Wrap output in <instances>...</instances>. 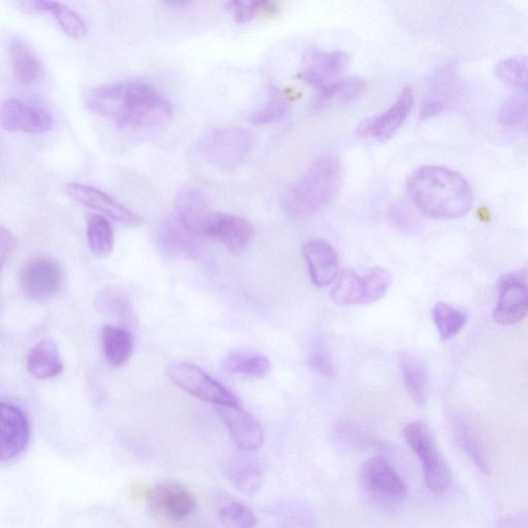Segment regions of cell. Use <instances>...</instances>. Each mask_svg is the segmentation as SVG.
Here are the masks:
<instances>
[{
  "label": "cell",
  "instance_id": "30bf717a",
  "mask_svg": "<svg viewBox=\"0 0 528 528\" xmlns=\"http://www.w3.org/2000/svg\"><path fill=\"white\" fill-rule=\"evenodd\" d=\"M0 417V446H2V464L18 459L30 442V423L24 411L12 404L2 403Z\"/></svg>",
  "mask_w": 528,
  "mask_h": 528
},
{
  "label": "cell",
  "instance_id": "d6986e66",
  "mask_svg": "<svg viewBox=\"0 0 528 528\" xmlns=\"http://www.w3.org/2000/svg\"><path fill=\"white\" fill-rule=\"evenodd\" d=\"M303 254L312 283L319 288L334 283L340 274V259L332 245L323 240L305 244Z\"/></svg>",
  "mask_w": 528,
  "mask_h": 528
},
{
  "label": "cell",
  "instance_id": "4fadbf2b",
  "mask_svg": "<svg viewBox=\"0 0 528 528\" xmlns=\"http://www.w3.org/2000/svg\"><path fill=\"white\" fill-rule=\"evenodd\" d=\"M363 487L381 497L403 500L408 497V486L389 462L381 456L366 461L360 472Z\"/></svg>",
  "mask_w": 528,
  "mask_h": 528
},
{
  "label": "cell",
  "instance_id": "d590c367",
  "mask_svg": "<svg viewBox=\"0 0 528 528\" xmlns=\"http://www.w3.org/2000/svg\"><path fill=\"white\" fill-rule=\"evenodd\" d=\"M332 299L341 306L360 305L361 276L351 269L345 270L332 291Z\"/></svg>",
  "mask_w": 528,
  "mask_h": 528
},
{
  "label": "cell",
  "instance_id": "8fae6325",
  "mask_svg": "<svg viewBox=\"0 0 528 528\" xmlns=\"http://www.w3.org/2000/svg\"><path fill=\"white\" fill-rule=\"evenodd\" d=\"M0 121L6 130L29 135L46 134L55 124L52 114L47 110L24 103L18 98H9L4 102Z\"/></svg>",
  "mask_w": 528,
  "mask_h": 528
},
{
  "label": "cell",
  "instance_id": "4dcf8cb0",
  "mask_svg": "<svg viewBox=\"0 0 528 528\" xmlns=\"http://www.w3.org/2000/svg\"><path fill=\"white\" fill-rule=\"evenodd\" d=\"M46 13L54 16L66 36L82 40L87 36L88 26L84 19L68 6L56 2H45Z\"/></svg>",
  "mask_w": 528,
  "mask_h": 528
},
{
  "label": "cell",
  "instance_id": "277c9868",
  "mask_svg": "<svg viewBox=\"0 0 528 528\" xmlns=\"http://www.w3.org/2000/svg\"><path fill=\"white\" fill-rule=\"evenodd\" d=\"M254 145L252 132L244 127L223 126L207 132L192 148L193 157L220 171L241 167Z\"/></svg>",
  "mask_w": 528,
  "mask_h": 528
},
{
  "label": "cell",
  "instance_id": "3957f363",
  "mask_svg": "<svg viewBox=\"0 0 528 528\" xmlns=\"http://www.w3.org/2000/svg\"><path fill=\"white\" fill-rule=\"evenodd\" d=\"M343 165L334 155L316 159L282 194V210L294 218L308 217L324 208L340 191Z\"/></svg>",
  "mask_w": 528,
  "mask_h": 528
},
{
  "label": "cell",
  "instance_id": "7bdbcfd3",
  "mask_svg": "<svg viewBox=\"0 0 528 528\" xmlns=\"http://www.w3.org/2000/svg\"><path fill=\"white\" fill-rule=\"evenodd\" d=\"M498 528H528V514H515L500 521Z\"/></svg>",
  "mask_w": 528,
  "mask_h": 528
},
{
  "label": "cell",
  "instance_id": "6da1fadb",
  "mask_svg": "<svg viewBox=\"0 0 528 528\" xmlns=\"http://www.w3.org/2000/svg\"><path fill=\"white\" fill-rule=\"evenodd\" d=\"M84 104L91 113L124 129L159 127L175 116L168 99L144 82L93 87L85 92Z\"/></svg>",
  "mask_w": 528,
  "mask_h": 528
},
{
  "label": "cell",
  "instance_id": "1f68e13d",
  "mask_svg": "<svg viewBox=\"0 0 528 528\" xmlns=\"http://www.w3.org/2000/svg\"><path fill=\"white\" fill-rule=\"evenodd\" d=\"M392 278L383 268H372L361 276V306L379 302L387 294Z\"/></svg>",
  "mask_w": 528,
  "mask_h": 528
},
{
  "label": "cell",
  "instance_id": "74e56055",
  "mask_svg": "<svg viewBox=\"0 0 528 528\" xmlns=\"http://www.w3.org/2000/svg\"><path fill=\"white\" fill-rule=\"evenodd\" d=\"M289 109L287 98L277 89H273L267 105L252 114L250 121L254 125H267L283 119Z\"/></svg>",
  "mask_w": 528,
  "mask_h": 528
},
{
  "label": "cell",
  "instance_id": "f546056e",
  "mask_svg": "<svg viewBox=\"0 0 528 528\" xmlns=\"http://www.w3.org/2000/svg\"><path fill=\"white\" fill-rule=\"evenodd\" d=\"M456 439L458 445L473 461V464L484 474L490 473L486 453L474 432V429L464 420L456 424Z\"/></svg>",
  "mask_w": 528,
  "mask_h": 528
},
{
  "label": "cell",
  "instance_id": "d4e9b609",
  "mask_svg": "<svg viewBox=\"0 0 528 528\" xmlns=\"http://www.w3.org/2000/svg\"><path fill=\"white\" fill-rule=\"evenodd\" d=\"M400 368L411 399L416 405L423 406L428 391V374L424 363L415 354L404 352L400 356Z\"/></svg>",
  "mask_w": 528,
  "mask_h": 528
},
{
  "label": "cell",
  "instance_id": "83f0119b",
  "mask_svg": "<svg viewBox=\"0 0 528 528\" xmlns=\"http://www.w3.org/2000/svg\"><path fill=\"white\" fill-rule=\"evenodd\" d=\"M86 235L89 249L96 257L107 258L112 254L115 246L114 229L106 217H90Z\"/></svg>",
  "mask_w": 528,
  "mask_h": 528
},
{
  "label": "cell",
  "instance_id": "7c38bea8",
  "mask_svg": "<svg viewBox=\"0 0 528 528\" xmlns=\"http://www.w3.org/2000/svg\"><path fill=\"white\" fill-rule=\"evenodd\" d=\"M65 192L80 205L102 213L117 222L131 226L142 224L143 220L137 213L102 190L85 184L71 183L65 186Z\"/></svg>",
  "mask_w": 528,
  "mask_h": 528
},
{
  "label": "cell",
  "instance_id": "4316f807",
  "mask_svg": "<svg viewBox=\"0 0 528 528\" xmlns=\"http://www.w3.org/2000/svg\"><path fill=\"white\" fill-rule=\"evenodd\" d=\"M222 367L228 374L264 378L271 371V362L266 356L241 351L229 354L224 359Z\"/></svg>",
  "mask_w": 528,
  "mask_h": 528
},
{
  "label": "cell",
  "instance_id": "d6a6232c",
  "mask_svg": "<svg viewBox=\"0 0 528 528\" xmlns=\"http://www.w3.org/2000/svg\"><path fill=\"white\" fill-rule=\"evenodd\" d=\"M495 73L507 85L528 94V56L517 55L502 60L495 68Z\"/></svg>",
  "mask_w": 528,
  "mask_h": 528
},
{
  "label": "cell",
  "instance_id": "b9f144b4",
  "mask_svg": "<svg viewBox=\"0 0 528 528\" xmlns=\"http://www.w3.org/2000/svg\"><path fill=\"white\" fill-rule=\"evenodd\" d=\"M16 238L11 231L6 227L0 228V257H2V266L5 267L6 261L10 258L12 252L16 247Z\"/></svg>",
  "mask_w": 528,
  "mask_h": 528
},
{
  "label": "cell",
  "instance_id": "7a4b0ae2",
  "mask_svg": "<svg viewBox=\"0 0 528 528\" xmlns=\"http://www.w3.org/2000/svg\"><path fill=\"white\" fill-rule=\"evenodd\" d=\"M408 193L426 216L453 220L465 216L473 206V191L458 173L438 165H426L409 178Z\"/></svg>",
  "mask_w": 528,
  "mask_h": 528
},
{
  "label": "cell",
  "instance_id": "ba28073f",
  "mask_svg": "<svg viewBox=\"0 0 528 528\" xmlns=\"http://www.w3.org/2000/svg\"><path fill=\"white\" fill-rule=\"evenodd\" d=\"M148 500L155 514L173 522L187 519L197 508L194 494L185 485L173 480L156 484Z\"/></svg>",
  "mask_w": 528,
  "mask_h": 528
},
{
  "label": "cell",
  "instance_id": "f35d334b",
  "mask_svg": "<svg viewBox=\"0 0 528 528\" xmlns=\"http://www.w3.org/2000/svg\"><path fill=\"white\" fill-rule=\"evenodd\" d=\"M228 478L241 492L252 495L262 486L263 477L261 473L248 464H238L228 470Z\"/></svg>",
  "mask_w": 528,
  "mask_h": 528
},
{
  "label": "cell",
  "instance_id": "ac0fdd59",
  "mask_svg": "<svg viewBox=\"0 0 528 528\" xmlns=\"http://www.w3.org/2000/svg\"><path fill=\"white\" fill-rule=\"evenodd\" d=\"M218 414L239 449L254 452L261 448L264 442V432L254 416L240 406L218 407Z\"/></svg>",
  "mask_w": 528,
  "mask_h": 528
},
{
  "label": "cell",
  "instance_id": "7402d4cb",
  "mask_svg": "<svg viewBox=\"0 0 528 528\" xmlns=\"http://www.w3.org/2000/svg\"><path fill=\"white\" fill-rule=\"evenodd\" d=\"M26 366L29 374L38 380L56 378L64 370L58 347L51 339H44L31 348Z\"/></svg>",
  "mask_w": 528,
  "mask_h": 528
},
{
  "label": "cell",
  "instance_id": "836d02e7",
  "mask_svg": "<svg viewBox=\"0 0 528 528\" xmlns=\"http://www.w3.org/2000/svg\"><path fill=\"white\" fill-rule=\"evenodd\" d=\"M434 321L442 341H447L456 336L468 321V315L446 303L436 305Z\"/></svg>",
  "mask_w": 528,
  "mask_h": 528
},
{
  "label": "cell",
  "instance_id": "9c48e42d",
  "mask_svg": "<svg viewBox=\"0 0 528 528\" xmlns=\"http://www.w3.org/2000/svg\"><path fill=\"white\" fill-rule=\"evenodd\" d=\"M203 235L204 238L219 242L230 253L241 254L250 246L254 229L243 217L214 213L207 219Z\"/></svg>",
  "mask_w": 528,
  "mask_h": 528
},
{
  "label": "cell",
  "instance_id": "ffe728a7",
  "mask_svg": "<svg viewBox=\"0 0 528 528\" xmlns=\"http://www.w3.org/2000/svg\"><path fill=\"white\" fill-rule=\"evenodd\" d=\"M456 92V72L453 64H446L434 75L420 109V118H433L453 102Z\"/></svg>",
  "mask_w": 528,
  "mask_h": 528
},
{
  "label": "cell",
  "instance_id": "2e32d148",
  "mask_svg": "<svg viewBox=\"0 0 528 528\" xmlns=\"http://www.w3.org/2000/svg\"><path fill=\"white\" fill-rule=\"evenodd\" d=\"M414 106V92L406 87L396 102L383 114L362 124L360 135L379 142H387L409 117Z\"/></svg>",
  "mask_w": 528,
  "mask_h": 528
},
{
  "label": "cell",
  "instance_id": "8992f818",
  "mask_svg": "<svg viewBox=\"0 0 528 528\" xmlns=\"http://www.w3.org/2000/svg\"><path fill=\"white\" fill-rule=\"evenodd\" d=\"M167 375L176 386L198 400L217 407L240 406L239 399L233 392L190 363H170L167 367Z\"/></svg>",
  "mask_w": 528,
  "mask_h": 528
},
{
  "label": "cell",
  "instance_id": "5b68a950",
  "mask_svg": "<svg viewBox=\"0 0 528 528\" xmlns=\"http://www.w3.org/2000/svg\"><path fill=\"white\" fill-rule=\"evenodd\" d=\"M404 437L421 461L427 488L435 494L445 493L451 485L452 475L432 428L420 421L411 422L404 428Z\"/></svg>",
  "mask_w": 528,
  "mask_h": 528
},
{
  "label": "cell",
  "instance_id": "cb8c5ba5",
  "mask_svg": "<svg viewBox=\"0 0 528 528\" xmlns=\"http://www.w3.org/2000/svg\"><path fill=\"white\" fill-rule=\"evenodd\" d=\"M12 71L17 82L30 85L42 76V63L35 52L22 40L14 39L9 47Z\"/></svg>",
  "mask_w": 528,
  "mask_h": 528
},
{
  "label": "cell",
  "instance_id": "8d00e7d4",
  "mask_svg": "<svg viewBox=\"0 0 528 528\" xmlns=\"http://www.w3.org/2000/svg\"><path fill=\"white\" fill-rule=\"evenodd\" d=\"M218 518L224 528H255L257 517L246 505L240 502H230L218 511Z\"/></svg>",
  "mask_w": 528,
  "mask_h": 528
},
{
  "label": "cell",
  "instance_id": "44dd1931",
  "mask_svg": "<svg viewBox=\"0 0 528 528\" xmlns=\"http://www.w3.org/2000/svg\"><path fill=\"white\" fill-rule=\"evenodd\" d=\"M172 215L193 233L204 238L203 229L211 213L200 191L190 187L180 190Z\"/></svg>",
  "mask_w": 528,
  "mask_h": 528
},
{
  "label": "cell",
  "instance_id": "e575fe53",
  "mask_svg": "<svg viewBox=\"0 0 528 528\" xmlns=\"http://www.w3.org/2000/svg\"><path fill=\"white\" fill-rule=\"evenodd\" d=\"M498 117L505 126L528 131V94L513 95L506 99Z\"/></svg>",
  "mask_w": 528,
  "mask_h": 528
},
{
  "label": "cell",
  "instance_id": "603a6c76",
  "mask_svg": "<svg viewBox=\"0 0 528 528\" xmlns=\"http://www.w3.org/2000/svg\"><path fill=\"white\" fill-rule=\"evenodd\" d=\"M101 345L109 365L119 368L134 352V337L126 327L107 324L102 329Z\"/></svg>",
  "mask_w": 528,
  "mask_h": 528
},
{
  "label": "cell",
  "instance_id": "f1b7e54d",
  "mask_svg": "<svg viewBox=\"0 0 528 528\" xmlns=\"http://www.w3.org/2000/svg\"><path fill=\"white\" fill-rule=\"evenodd\" d=\"M366 90V82L359 79H340L319 91L317 107L349 104Z\"/></svg>",
  "mask_w": 528,
  "mask_h": 528
},
{
  "label": "cell",
  "instance_id": "52a82bcc",
  "mask_svg": "<svg viewBox=\"0 0 528 528\" xmlns=\"http://www.w3.org/2000/svg\"><path fill=\"white\" fill-rule=\"evenodd\" d=\"M64 284V270L52 257L30 259L20 273V286L30 301L46 302L53 299Z\"/></svg>",
  "mask_w": 528,
  "mask_h": 528
},
{
  "label": "cell",
  "instance_id": "e0dca14e",
  "mask_svg": "<svg viewBox=\"0 0 528 528\" xmlns=\"http://www.w3.org/2000/svg\"><path fill=\"white\" fill-rule=\"evenodd\" d=\"M500 299L493 319L500 325H514L528 314V286L521 277L511 274L500 281Z\"/></svg>",
  "mask_w": 528,
  "mask_h": 528
},
{
  "label": "cell",
  "instance_id": "ab89813d",
  "mask_svg": "<svg viewBox=\"0 0 528 528\" xmlns=\"http://www.w3.org/2000/svg\"><path fill=\"white\" fill-rule=\"evenodd\" d=\"M225 8L238 24H247L256 16L274 9V5L271 2H229Z\"/></svg>",
  "mask_w": 528,
  "mask_h": 528
},
{
  "label": "cell",
  "instance_id": "5bb4252c",
  "mask_svg": "<svg viewBox=\"0 0 528 528\" xmlns=\"http://www.w3.org/2000/svg\"><path fill=\"white\" fill-rule=\"evenodd\" d=\"M305 58V68L297 77L319 91L340 80L350 61L344 52L318 49L310 50Z\"/></svg>",
  "mask_w": 528,
  "mask_h": 528
},
{
  "label": "cell",
  "instance_id": "60d3db41",
  "mask_svg": "<svg viewBox=\"0 0 528 528\" xmlns=\"http://www.w3.org/2000/svg\"><path fill=\"white\" fill-rule=\"evenodd\" d=\"M309 367L316 373L325 377H334L336 370L332 358L328 352L321 348H315L308 357Z\"/></svg>",
  "mask_w": 528,
  "mask_h": 528
},
{
  "label": "cell",
  "instance_id": "9a60e30c",
  "mask_svg": "<svg viewBox=\"0 0 528 528\" xmlns=\"http://www.w3.org/2000/svg\"><path fill=\"white\" fill-rule=\"evenodd\" d=\"M203 239L171 214L159 230L158 245L165 257L194 259L201 252Z\"/></svg>",
  "mask_w": 528,
  "mask_h": 528
},
{
  "label": "cell",
  "instance_id": "484cf974",
  "mask_svg": "<svg viewBox=\"0 0 528 528\" xmlns=\"http://www.w3.org/2000/svg\"><path fill=\"white\" fill-rule=\"evenodd\" d=\"M98 313L121 323H132L135 320L134 308L128 296L117 288H106L99 291L94 300Z\"/></svg>",
  "mask_w": 528,
  "mask_h": 528
}]
</instances>
